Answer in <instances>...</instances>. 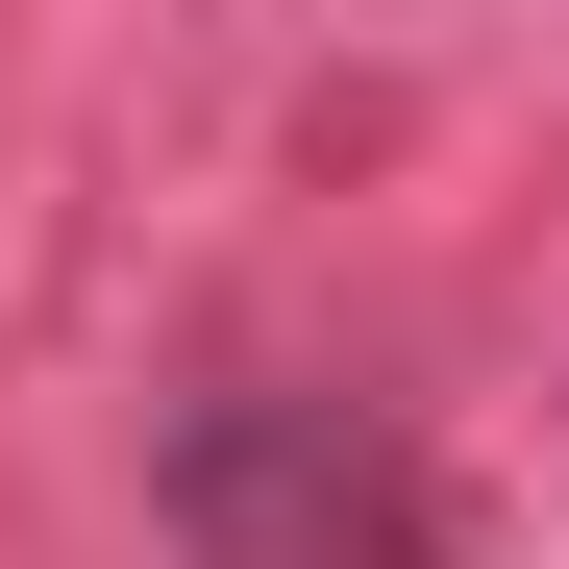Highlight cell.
I'll list each match as a JSON object with an SVG mask.
<instances>
[{
  "label": "cell",
  "instance_id": "obj_1",
  "mask_svg": "<svg viewBox=\"0 0 569 569\" xmlns=\"http://www.w3.org/2000/svg\"><path fill=\"white\" fill-rule=\"evenodd\" d=\"M173 545L199 569H446V496L347 397H199L173 421Z\"/></svg>",
  "mask_w": 569,
  "mask_h": 569
}]
</instances>
